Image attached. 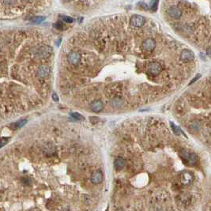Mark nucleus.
<instances>
[{
	"label": "nucleus",
	"instance_id": "obj_12",
	"mask_svg": "<svg viewBox=\"0 0 211 211\" xmlns=\"http://www.w3.org/2000/svg\"><path fill=\"white\" fill-rule=\"evenodd\" d=\"M104 108V104L100 100H96L90 104V109L94 113H100Z\"/></svg>",
	"mask_w": 211,
	"mask_h": 211
},
{
	"label": "nucleus",
	"instance_id": "obj_22",
	"mask_svg": "<svg viewBox=\"0 0 211 211\" xmlns=\"http://www.w3.org/2000/svg\"><path fill=\"white\" fill-rule=\"evenodd\" d=\"M158 2L159 0H153V1H152L150 8H151V10H153V11H156V10H157V6H158Z\"/></svg>",
	"mask_w": 211,
	"mask_h": 211
},
{
	"label": "nucleus",
	"instance_id": "obj_25",
	"mask_svg": "<svg viewBox=\"0 0 211 211\" xmlns=\"http://www.w3.org/2000/svg\"><path fill=\"white\" fill-rule=\"evenodd\" d=\"M200 76H201V75H200V74H197V75H196V77H194L193 79H192L191 81V82H190V85H191V84L194 83V82H195V81H197V80L198 79V78H199V77H200Z\"/></svg>",
	"mask_w": 211,
	"mask_h": 211
},
{
	"label": "nucleus",
	"instance_id": "obj_7",
	"mask_svg": "<svg viewBox=\"0 0 211 211\" xmlns=\"http://www.w3.org/2000/svg\"><path fill=\"white\" fill-rule=\"evenodd\" d=\"M156 47V41L152 38H148L142 42L141 48L145 52H150L153 51Z\"/></svg>",
	"mask_w": 211,
	"mask_h": 211
},
{
	"label": "nucleus",
	"instance_id": "obj_26",
	"mask_svg": "<svg viewBox=\"0 0 211 211\" xmlns=\"http://www.w3.org/2000/svg\"><path fill=\"white\" fill-rule=\"evenodd\" d=\"M52 99L54 101H59V97L56 93H53L52 94Z\"/></svg>",
	"mask_w": 211,
	"mask_h": 211
},
{
	"label": "nucleus",
	"instance_id": "obj_13",
	"mask_svg": "<svg viewBox=\"0 0 211 211\" xmlns=\"http://www.w3.org/2000/svg\"><path fill=\"white\" fill-rule=\"evenodd\" d=\"M114 165L116 169H117V170H121V169H123L124 167L126 166V161H125L124 159L121 158V157H119V158H117L116 161H115Z\"/></svg>",
	"mask_w": 211,
	"mask_h": 211
},
{
	"label": "nucleus",
	"instance_id": "obj_2",
	"mask_svg": "<svg viewBox=\"0 0 211 211\" xmlns=\"http://www.w3.org/2000/svg\"><path fill=\"white\" fill-rule=\"evenodd\" d=\"M52 52V48L48 45H42L39 47L37 50L34 51V56L38 59L45 58V57L49 56Z\"/></svg>",
	"mask_w": 211,
	"mask_h": 211
},
{
	"label": "nucleus",
	"instance_id": "obj_24",
	"mask_svg": "<svg viewBox=\"0 0 211 211\" xmlns=\"http://www.w3.org/2000/svg\"><path fill=\"white\" fill-rule=\"evenodd\" d=\"M7 141H8L7 138H2L0 139V149L7 143Z\"/></svg>",
	"mask_w": 211,
	"mask_h": 211
},
{
	"label": "nucleus",
	"instance_id": "obj_21",
	"mask_svg": "<svg viewBox=\"0 0 211 211\" xmlns=\"http://www.w3.org/2000/svg\"><path fill=\"white\" fill-rule=\"evenodd\" d=\"M60 18H62L63 21H64L65 22H67V23H71V22H73V21H74L73 18L66 15H60Z\"/></svg>",
	"mask_w": 211,
	"mask_h": 211
},
{
	"label": "nucleus",
	"instance_id": "obj_8",
	"mask_svg": "<svg viewBox=\"0 0 211 211\" xmlns=\"http://www.w3.org/2000/svg\"><path fill=\"white\" fill-rule=\"evenodd\" d=\"M167 12H168V14L170 16L171 18H174V19H179V18H180L181 15H182V11H181V10H180L179 7L175 6H170V7L168 9Z\"/></svg>",
	"mask_w": 211,
	"mask_h": 211
},
{
	"label": "nucleus",
	"instance_id": "obj_19",
	"mask_svg": "<svg viewBox=\"0 0 211 211\" xmlns=\"http://www.w3.org/2000/svg\"><path fill=\"white\" fill-rule=\"evenodd\" d=\"M45 19V17H41V16H39V17H35V18H32L31 21L33 22V23L39 24V23H41V21H43Z\"/></svg>",
	"mask_w": 211,
	"mask_h": 211
},
{
	"label": "nucleus",
	"instance_id": "obj_5",
	"mask_svg": "<svg viewBox=\"0 0 211 211\" xmlns=\"http://www.w3.org/2000/svg\"><path fill=\"white\" fill-rule=\"evenodd\" d=\"M81 60V55L78 52H70L67 55V61L73 66L80 63Z\"/></svg>",
	"mask_w": 211,
	"mask_h": 211
},
{
	"label": "nucleus",
	"instance_id": "obj_4",
	"mask_svg": "<svg viewBox=\"0 0 211 211\" xmlns=\"http://www.w3.org/2000/svg\"><path fill=\"white\" fill-rule=\"evenodd\" d=\"M51 68L47 64H42L40 65L37 69V74L40 78H46L50 75Z\"/></svg>",
	"mask_w": 211,
	"mask_h": 211
},
{
	"label": "nucleus",
	"instance_id": "obj_20",
	"mask_svg": "<svg viewBox=\"0 0 211 211\" xmlns=\"http://www.w3.org/2000/svg\"><path fill=\"white\" fill-rule=\"evenodd\" d=\"M70 116H71L72 118H74V120H84L83 116H81V114H79V113H70Z\"/></svg>",
	"mask_w": 211,
	"mask_h": 211
},
{
	"label": "nucleus",
	"instance_id": "obj_11",
	"mask_svg": "<svg viewBox=\"0 0 211 211\" xmlns=\"http://www.w3.org/2000/svg\"><path fill=\"white\" fill-rule=\"evenodd\" d=\"M103 179H104V176L101 171H96L91 175L90 180L93 184H99L102 182Z\"/></svg>",
	"mask_w": 211,
	"mask_h": 211
},
{
	"label": "nucleus",
	"instance_id": "obj_3",
	"mask_svg": "<svg viewBox=\"0 0 211 211\" xmlns=\"http://www.w3.org/2000/svg\"><path fill=\"white\" fill-rule=\"evenodd\" d=\"M145 18L141 15H133L130 19V24L131 26L135 28H140L145 25Z\"/></svg>",
	"mask_w": 211,
	"mask_h": 211
},
{
	"label": "nucleus",
	"instance_id": "obj_16",
	"mask_svg": "<svg viewBox=\"0 0 211 211\" xmlns=\"http://www.w3.org/2000/svg\"><path fill=\"white\" fill-rule=\"evenodd\" d=\"M26 123H27V120H19V121H18V122L13 123L11 126L13 127L15 130H17V129H19V128L22 127H23Z\"/></svg>",
	"mask_w": 211,
	"mask_h": 211
},
{
	"label": "nucleus",
	"instance_id": "obj_9",
	"mask_svg": "<svg viewBox=\"0 0 211 211\" xmlns=\"http://www.w3.org/2000/svg\"><path fill=\"white\" fill-rule=\"evenodd\" d=\"M180 59L184 62H191L195 59V54L192 51L185 49L180 53Z\"/></svg>",
	"mask_w": 211,
	"mask_h": 211
},
{
	"label": "nucleus",
	"instance_id": "obj_23",
	"mask_svg": "<svg viewBox=\"0 0 211 211\" xmlns=\"http://www.w3.org/2000/svg\"><path fill=\"white\" fill-rule=\"evenodd\" d=\"M89 121H90V123L92 124H97L100 121V119L98 117H97V116H90L89 117Z\"/></svg>",
	"mask_w": 211,
	"mask_h": 211
},
{
	"label": "nucleus",
	"instance_id": "obj_27",
	"mask_svg": "<svg viewBox=\"0 0 211 211\" xmlns=\"http://www.w3.org/2000/svg\"><path fill=\"white\" fill-rule=\"evenodd\" d=\"M206 55L211 58V47H209V48L206 49Z\"/></svg>",
	"mask_w": 211,
	"mask_h": 211
},
{
	"label": "nucleus",
	"instance_id": "obj_17",
	"mask_svg": "<svg viewBox=\"0 0 211 211\" xmlns=\"http://www.w3.org/2000/svg\"><path fill=\"white\" fill-rule=\"evenodd\" d=\"M54 26L55 29H57L58 30H60V31H64V30L67 29V27L66 26V25H64L61 21H59L56 24H55Z\"/></svg>",
	"mask_w": 211,
	"mask_h": 211
},
{
	"label": "nucleus",
	"instance_id": "obj_18",
	"mask_svg": "<svg viewBox=\"0 0 211 211\" xmlns=\"http://www.w3.org/2000/svg\"><path fill=\"white\" fill-rule=\"evenodd\" d=\"M170 126L173 129V131L176 135H180V129L178 127L175 125L173 122H170Z\"/></svg>",
	"mask_w": 211,
	"mask_h": 211
},
{
	"label": "nucleus",
	"instance_id": "obj_15",
	"mask_svg": "<svg viewBox=\"0 0 211 211\" xmlns=\"http://www.w3.org/2000/svg\"><path fill=\"white\" fill-rule=\"evenodd\" d=\"M44 150L48 153H52L55 152V145L52 142H48L44 145Z\"/></svg>",
	"mask_w": 211,
	"mask_h": 211
},
{
	"label": "nucleus",
	"instance_id": "obj_6",
	"mask_svg": "<svg viewBox=\"0 0 211 211\" xmlns=\"http://www.w3.org/2000/svg\"><path fill=\"white\" fill-rule=\"evenodd\" d=\"M147 68L149 73L153 76L158 75L162 70V66H161V64L157 62H152L149 63Z\"/></svg>",
	"mask_w": 211,
	"mask_h": 211
},
{
	"label": "nucleus",
	"instance_id": "obj_29",
	"mask_svg": "<svg viewBox=\"0 0 211 211\" xmlns=\"http://www.w3.org/2000/svg\"><path fill=\"white\" fill-rule=\"evenodd\" d=\"M0 51H1V49H0Z\"/></svg>",
	"mask_w": 211,
	"mask_h": 211
},
{
	"label": "nucleus",
	"instance_id": "obj_28",
	"mask_svg": "<svg viewBox=\"0 0 211 211\" xmlns=\"http://www.w3.org/2000/svg\"><path fill=\"white\" fill-rule=\"evenodd\" d=\"M64 2H70V1H71V0H63Z\"/></svg>",
	"mask_w": 211,
	"mask_h": 211
},
{
	"label": "nucleus",
	"instance_id": "obj_10",
	"mask_svg": "<svg viewBox=\"0 0 211 211\" xmlns=\"http://www.w3.org/2000/svg\"><path fill=\"white\" fill-rule=\"evenodd\" d=\"M180 182L182 183L184 185H189L193 181V176H192V174H191V173L185 172V173H183L180 175Z\"/></svg>",
	"mask_w": 211,
	"mask_h": 211
},
{
	"label": "nucleus",
	"instance_id": "obj_14",
	"mask_svg": "<svg viewBox=\"0 0 211 211\" xmlns=\"http://www.w3.org/2000/svg\"><path fill=\"white\" fill-rule=\"evenodd\" d=\"M110 104L115 109H119V108H121L123 105V101L120 97H115L110 101Z\"/></svg>",
	"mask_w": 211,
	"mask_h": 211
},
{
	"label": "nucleus",
	"instance_id": "obj_1",
	"mask_svg": "<svg viewBox=\"0 0 211 211\" xmlns=\"http://www.w3.org/2000/svg\"><path fill=\"white\" fill-rule=\"evenodd\" d=\"M180 155L184 161H185L188 165H195L198 161V157L196 153H190L185 149H182Z\"/></svg>",
	"mask_w": 211,
	"mask_h": 211
}]
</instances>
